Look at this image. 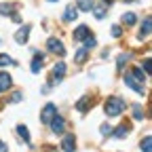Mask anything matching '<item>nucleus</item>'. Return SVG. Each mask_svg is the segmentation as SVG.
<instances>
[{"label": "nucleus", "instance_id": "obj_1", "mask_svg": "<svg viewBox=\"0 0 152 152\" xmlns=\"http://www.w3.org/2000/svg\"><path fill=\"white\" fill-rule=\"evenodd\" d=\"M127 108V102L123 97H118V95H110V97L104 102V112H106V116L114 118V116H121V114L125 112Z\"/></svg>", "mask_w": 152, "mask_h": 152}, {"label": "nucleus", "instance_id": "obj_2", "mask_svg": "<svg viewBox=\"0 0 152 152\" xmlns=\"http://www.w3.org/2000/svg\"><path fill=\"white\" fill-rule=\"evenodd\" d=\"M47 51H51L53 55H59V57L66 55V47H64V42L59 38H49L47 40Z\"/></svg>", "mask_w": 152, "mask_h": 152}, {"label": "nucleus", "instance_id": "obj_3", "mask_svg": "<svg viewBox=\"0 0 152 152\" xmlns=\"http://www.w3.org/2000/svg\"><path fill=\"white\" fill-rule=\"evenodd\" d=\"M55 116H57V106H55V104H47V106L42 108V112H40V123H42V125H49Z\"/></svg>", "mask_w": 152, "mask_h": 152}, {"label": "nucleus", "instance_id": "obj_4", "mask_svg": "<svg viewBox=\"0 0 152 152\" xmlns=\"http://www.w3.org/2000/svg\"><path fill=\"white\" fill-rule=\"evenodd\" d=\"M125 85L129 87V89H133V91H135L137 95H146V89H144V85L140 83V80H135V78H133V76L131 74H125Z\"/></svg>", "mask_w": 152, "mask_h": 152}, {"label": "nucleus", "instance_id": "obj_5", "mask_svg": "<svg viewBox=\"0 0 152 152\" xmlns=\"http://www.w3.org/2000/svg\"><path fill=\"white\" fill-rule=\"evenodd\" d=\"M49 125H51V131H53V133H57V135H64V131H66V121H64V116H59V114H57V116H55Z\"/></svg>", "mask_w": 152, "mask_h": 152}, {"label": "nucleus", "instance_id": "obj_6", "mask_svg": "<svg viewBox=\"0 0 152 152\" xmlns=\"http://www.w3.org/2000/svg\"><path fill=\"white\" fill-rule=\"evenodd\" d=\"M87 36H91V28H89V26H85V23H83V26H78V28L72 32V38H74L76 42H83Z\"/></svg>", "mask_w": 152, "mask_h": 152}, {"label": "nucleus", "instance_id": "obj_7", "mask_svg": "<svg viewBox=\"0 0 152 152\" xmlns=\"http://www.w3.org/2000/svg\"><path fill=\"white\" fill-rule=\"evenodd\" d=\"M45 59V53H40V51H34V59H32V64H30V70L34 72V74H38V72H40L42 70V61Z\"/></svg>", "mask_w": 152, "mask_h": 152}, {"label": "nucleus", "instance_id": "obj_8", "mask_svg": "<svg viewBox=\"0 0 152 152\" xmlns=\"http://www.w3.org/2000/svg\"><path fill=\"white\" fill-rule=\"evenodd\" d=\"M131 133V123L127 121V123H123V125H118L116 129H112V135L116 137V140H123V137H127Z\"/></svg>", "mask_w": 152, "mask_h": 152}, {"label": "nucleus", "instance_id": "obj_9", "mask_svg": "<svg viewBox=\"0 0 152 152\" xmlns=\"http://www.w3.org/2000/svg\"><path fill=\"white\" fill-rule=\"evenodd\" d=\"M30 26H23V28H19L17 32H15V42L17 45H26L28 42V38H30Z\"/></svg>", "mask_w": 152, "mask_h": 152}, {"label": "nucleus", "instance_id": "obj_10", "mask_svg": "<svg viewBox=\"0 0 152 152\" xmlns=\"http://www.w3.org/2000/svg\"><path fill=\"white\" fill-rule=\"evenodd\" d=\"M53 83H61L64 80V76H66V64L64 61H57L55 66H53Z\"/></svg>", "mask_w": 152, "mask_h": 152}, {"label": "nucleus", "instance_id": "obj_11", "mask_svg": "<svg viewBox=\"0 0 152 152\" xmlns=\"http://www.w3.org/2000/svg\"><path fill=\"white\" fill-rule=\"evenodd\" d=\"M61 150H64V152H74V150H76V140H74L72 133L64 135V140H61Z\"/></svg>", "mask_w": 152, "mask_h": 152}, {"label": "nucleus", "instance_id": "obj_12", "mask_svg": "<svg viewBox=\"0 0 152 152\" xmlns=\"http://www.w3.org/2000/svg\"><path fill=\"white\" fill-rule=\"evenodd\" d=\"M91 106H93V99L89 97V95H85V97H80L78 102H76V106H74V108L78 110L80 114H85V112H87V110H89Z\"/></svg>", "mask_w": 152, "mask_h": 152}, {"label": "nucleus", "instance_id": "obj_13", "mask_svg": "<svg viewBox=\"0 0 152 152\" xmlns=\"http://www.w3.org/2000/svg\"><path fill=\"white\" fill-rule=\"evenodd\" d=\"M13 78L9 72H0V93H7V89H11Z\"/></svg>", "mask_w": 152, "mask_h": 152}, {"label": "nucleus", "instance_id": "obj_14", "mask_svg": "<svg viewBox=\"0 0 152 152\" xmlns=\"http://www.w3.org/2000/svg\"><path fill=\"white\" fill-rule=\"evenodd\" d=\"M76 17H78V11H76V7H72V4H70V7H66L64 17H61L64 21H66V23H72V21H76Z\"/></svg>", "mask_w": 152, "mask_h": 152}, {"label": "nucleus", "instance_id": "obj_15", "mask_svg": "<svg viewBox=\"0 0 152 152\" xmlns=\"http://www.w3.org/2000/svg\"><path fill=\"white\" fill-rule=\"evenodd\" d=\"M121 21H123L125 28H131V26H135V23H137V15H135V13H123Z\"/></svg>", "mask_w": 152, "mask_h": 152}, {"label": "nucleus", "instance_id": "obj_16", "mask_svg": "<svg viewBox=\"0 0 152 152\" xmlns=\"http://www.w3.org/2000/svg\"><path fill=\"white\" fill-rule=\"evenodd\" d=\"M17 135L23 140V144H30V142H32V140H30V131H28L26 125H17Z\"/></svg>", "mask_w": 152, "mask_h": 152}, {"label": "nucleus", "instance_id": "obj_17", "mask_svg": "<svg viewBox=\"0 0 152 152\" xmlns=\"http://www.w3.org/2000/svg\"><path fill=\"white\" fill-rule=\"evenodd\" d=\"M93 0H76V9H80V11H85V13H91L93 11Z\"/></svg>", "mask_w": 152, "mask_h": 152}, {"label": "nucleus", "instance_id": "obj_18", "mask_svg": "<svg viewBox=\"0 0 152 152\" xmlns=\"http://www.w3.org/2000/svg\"><path fill=\"white\" fill-rule=\"evenodd\" d=\"M131 76H133V78H135V80H140V83H144L146 78H148V74L140 68V66H135V68H133L131 70Z\"/></svg>", "mask_w": 152, "mask_h": 152}, {"label": "nucleus", "instance_id": "obj_19", "mask_svg": "<svg viewBox=\"0 0 152 152\" xmlns=\"http://www.w3.org/2000/svg\"><path fill=\"white\" fill-rule=\"evenodd\" d=\"M140 40L142 38H148L150 36V17H144V26H142V30H140Z\"/></svg>", "mask_w": 152, "mask_h": 152}, {"label": "nucleus", "instance_id": "obj_20", "mask_svg": "<svg viewBox=\"0 0 152 152\" xmlns=\"http://www.w3.org/2000/svg\"><path fill=\"white\" fill-rule=\"evenodd\" d=\"M4 66H17V61H15V59H11V55L0 53V68H4Z\"/></svg>", "mask_w": 152, "mask_h": 152}, {"label": "nucleus", "instance_id": "obj_21", "mask_svg": "<svg viewBox=\"0 0 152 152\" xmlns=\"http://www.w3.org/2000/svg\"><path fill=\"white\" fill-rule=\"evenodd\" d=\"M15 13V4L13 2H2V4H0V15H13Z\"/></svg>", "mask_w": 152, "mask_h": 152}, {"label": "nucleus", "instance_id": "obj_22", "mask_svg": "<svg viewBox=\"0 0 152 152\" xmlns=\"http://www.w3.org/2000/svg\"><path fill=\"white\" fill-rule=\"evenodd\" d=\"M106 13H108L106 4H99V7H93V15L97 17V19H104V17H106Z\"/></svg>", "mask_w": 152, "mask_h": 152}, {"label": "nucleus", "instance_id": "obj_23", "mask_svg": "<svg viewBox=\"0 0 152 152\" xmlns=\"http://www.w3.org/2000/svg\"><path fill=\"white\" fill-rule=\"evenodd\" d=\"M150 142H152V137H150V135H146V137L140 142V148H142L144 152H152V146H150Z\"/></svg>", "mask_w": 152, "mask_h": 152}, {"label": "nucleus", "instance_id": "obj_24", "mask_svg": "<svg viewBox=\"0 0 152 152\" xmlns=\"http://www.w3.org/2000/svg\"><path fill=\"white\" fill-rule=\"evenodd\" d=\"M144 116H146V114H144V108L135 104V106H133V118H135V121H142Z\"/></svg>", "mask_w": 152, "mask_h": 152}, {"label": "nucleus", "instance_id": "obj_25", "mask_svg": "<svg viewBox=\"0 0 152 152\" xmlns=\"http://www.w3.org/2000/svg\"><path fill=\"white\" fill-rule=\"evenodd\" d=\"M83 42H85V49H87V51H89V49H95V47H97V40H95V36H87Z\"/></svg>", "mask_w": 152, "mask_h": 152}, {"label": "nucleus", "instance_id": "obj_26", "mask_svg": "<svg viewBox=\"0 0 152 152\" xmlns=\"http://www.w3.org/2000/svg\"><path fill=\"white\" fill-rule=\"evenodd\" d=\"M127 61H129V53H121V55H118V59H116V68L123 70V66H125Z\"/></svg>", "mask_w": 152, "mask_h": 152}, {"label": "nucleus", "instance_id": "obj_27", "mask_svg": "<svg viewBox=\"0 0 152 152\" xmlns=\"http://www.w3.org/2000/svg\"><path fill=\"white\" fill-rule=\"evenodd\" d=\"M87 55H89V51L87 49H80L78 53H76V64H85L87 61Z\"/></svg>", "mask_w": 152, "mask_h": 152}, {"label": "nucleus", "instance_id": "obj_28", "mask_svg": "<svg viewBox=\"0 0 152 152\" xmlns=\"http://www.w3.org/2000/svg\"><path fill=\"white\" fill-rule=\"evenodd\" d=\"M99 133L106 137V135H112V125H108V123H104L102 127H99Z\"/></svg>", "mask_w": 152, "mask_h": 152}, {"label": "nucleus", "instance_id": "obj_29", "mask_svg": "<svg viewBox=\"0 0 152 152\" xmlns=\"http://www.w3.org/2000/svg\"><path fill=\"white\" fill-rule=\"evenodd\" d=\"M21 99H23V93H21V91H15L11 97H9V102H11V104H17V102H21Z\"/></svg>", "mask_w": 152, "mask_h": 152}, {"label": "nucleus", "instance_id": "obj_30", "mask_svg": "<svg viewBox=\"0 0 152 152\" xmlns=\"http://www.w3.org/2000/svg\"><path fill=\"white\" fill-rule=\"evenodd\" d=\"M112 36L114 38H121L123 36V26H112Z\"/></svg>", "mask_w": 152, "mask_h": 152}, {"label": "nucleus", "instance_id": "obj_31", "mask_svg": "<svg viewBox=\"0 0 152 152\" xmlns=\"http://www.w3.org/2000/svg\"><path fill=\"white\" fill-rule=\"evenodd\" d=\"M142 70H144L146 74L150 72V57H146V59H144V68H142Z\"/></svg>", "mask_w": 152, "mask_h": 152}, {"label": "nucleus", "instance_id": "obj_32", "mask_svg": "<svg viewBox=\"0 0 152 152\" xmlns=\"http://www.w3.org/2000/svg\"><path fill=\"white\" fill-rule=\"evenodd\" d=\"M0 152H9V148H7V144H4V142H0Z\"/></svg>", "mask_w": 152, "mask_h": 152}, {"label": "nucleus", "instance_id": "obj_33", "mask_svg": "<svg viewBox=\"0 0 152 152\" xmlns=\"http://www.w3.org/2000/svg\"><path fill=\"white\" fill-rule=\"evenodd\" d=\"M49 2H57V0H49Z\"/></svg>", "mask_w": 152, "mask_h": 152}]
</instances>
